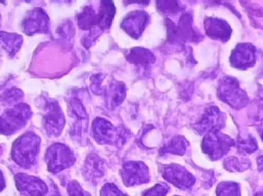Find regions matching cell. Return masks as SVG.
Listing matches in <instances>:
<instances>
[{
    "label": "cell",
    "mask_w": 263,
    "mask_h": 196,
    "mask_svg": "<svg viewBox=\"0 0 263 196\" xmlns=\"http://www.w3.org/2000/svg\"><path fill=\"white\" fill-rule=\"evenodd\" d=\"M41 140L32 132H27L20 136L12 149V157L14 161L25 169H29L35 163L40 151Z\"/></svg>",
    "instance_id": "1"
},
{
    "label": "cell",
    "mask_w": 263,
    "mask_h": 196,
    "mask_svg": "<svg viewBox=\"0 0 263 196\" xmlns=\"http://www.w3.org/2000/svg\"><path fill=\"white\" fill-rule=\"evenodd\" d=\"M32 116L31 108L25 103H18L12 109L6 110L0 117V134L12 135L24 127Z\"/></svg>",
    "instance_id": "2"
},
{
    "label": "cell",
    "mask_w": 263,
    "mask_h": 196,
    "mask_svg": "<svg viewBox=\"0 0 263 196\" xmlns=\"http://www.w3.org/2000/svg\"><path fill=\"white\" fill-rule=\"evenodd\" d=\"M218 96L235 109L243 108L249 101L247 94L239 87L237 80L230 77H225L219 81Z\"/></svg>",
    "instance_id": "3"
},
{
    "label": "cell",
    "mask_w": 263,
    "mask_h": 196,
    "mask_svg": "<svg viewBox=\"0 0 263 196\" xmlns=\"http://www.w3.org/2000/svg\"><path fill=\"white\" fill-rule=\"evenodd\" d=\"M94 139L100 144H121L124 143L128 134L123 129H117L110 122L97 117L92 123Z\"/></svg>",
    "instance_id": "4"
},
{
    "label": "cell",
    "mask_w": 263,
    "mask_h": 196,
    "mask_svg": "<svg viewBox=\"0 0 263 196\" xmlns=\"http://www.w3.org/2000/svg\"><path fill=\"white\" fill-rule=\"evenodd\" d=\"M48 170L52 173H58L70 167L76 161L75 156L68 146L55 143L47 149L46 154Z\"/></svg>",
    "instance_id": "5"
},
{
    "label": "cell",
    "mask_w": 263,
    "mask_h": 196,
    "mask_svg": "<svg viewBox=\"0 0 263 196\" xmlns=\"http://www.w3.org/2000/svg\"><path fill=\"white\" fill-rule=\"evenodd\" d=\"M234 146V141L229 136L218 132L208 133L202 141V150L213 160L225 156Z\"/></svg>",
    "instance_id": "6"
},
{
    "label": "cell",
    "mask_w": 263,
    "mask_h": 196,
    "mask_svg": "<svg viewBox=\"0 0 263 196\" xmlns=\"http://www.w3.org/2000/svg\"><path fill=\"white\" fill-rule=\"evenodd\" d=\"M168 26V41L171 43L183 44L185 41L196 42L200 40V37L192 26V18L189 14H184L181 17L178 26L170 20H167Z\"/></svg>",
    "instance_id": "7"
},
{
    "label": "cell",
    "mask_w": 263,
    "mask_h": 196,
    "mask_svg": "<svg viewBox=\"0 0 263 196\" xmlns=\"http://www.w3.org/2000/svg\"><path fill=\"white\" fill-rule=\"evenodd\" d=\"M64 114L58 103L51 99H46L43 126L49 137H57L61 134L64 128Z\"/></svg>",
    "instance_id": "8"
},
{
    "label": "cell",
    "mask_w": 263,
    "mask_h": 196,
    "mask_svg": "<svg viewBox=\"0 0 263 196\" xmlns=\"http://www.w3.org/2000/svg\"><path fill=\"white\" fill-rule=\"evenodd\" d=\"M162 175L168 183L182 190L190 189L196 182L195 177L185 168L179 165H165L162 166Z\"/></svg>",
    "instance_id": "9"
},
{
    "label": "cell",
    "mask_w": 263,
    "mask_h": 196,
    "mask_svg": "<svg viewBox=\"0 0 263 196\" xmlns=\"http://www.w3.org/2000/svg\"><path fill=\"white\" fill-rule=\"evenodd\" d=\"M120 174L126 186L144 184L150 180L148 168L142 162L130 161L125 163Z\"/></svg>",
    "instance_id": "10"
},
{
    "label": "cell",
    "mask_w": 263,
    "mask_h": 196,
    "mask_svg": "<svg viewBox=\"0 0 263 196\" xmlns=\"http://www.w3.org/2000/svg\"><path fill=\"white\" fill-rule=\"evenodd\" d=\"M23 32L27 35L35 33H46L49 29V18L41 8L31 10L23 20Z\"/></svg>",
    "instance_id": "11"
},
{
    "label": "cell",
    "mask_w": 263,
    "mask_h": 196,
    "mask_svg": "<svg viewBox=\"0 0 263 196\" xmlns=\"http://www.w3.org/2000/svg\"><path fill=\"white\" fill-rule=\"evenodd\" d=\"M226 115L216 106L208 108L201 120L194 125L195 129L199 134L218 132L225 126Z\"/></svg>",
    "instance_id": "12"
},
{
    "label": "cell",
    "mask_w": 263,
    "mask_h": 196,
    "mask_svg": "<svg viewBox=\"0 0 263 196\" xmlns=\"http://www.w3.org/2000/svg\"><path fill=\"white\" fill-rule=\"evenodd\" d=\"M17 189L30 196H45L47 194L46 183L37 177L18 173L15 177Z\"/></svg>",
    "instance_id": "13"
},
{
    "label": "cell",
    "mask_w": 263,
    "mask_h": 196,
    "mask_svg": "<svg viewBox=\"0 0 263 196\" xmlns=\"http://www.w3.org/2000/svg\"><path fill=\"white\" fill-rule=\"evenodd\" d=\"M149 21L148 13L135 11L128 14L121 23V27L133 38H139Z\"/></svg>",
    "instance_id": "14"
},
{
    "label": "cell",
    "mask_w": 263,
    "mask_h": 196,
    "mask_svg": "<svg viewBox=\"0 0 263 196\" xmlns=\"http://www.w3.org/2000/svg\"><path fill=\"white\" fill-rule=\"evenodd\" d=\"M256 62V49L250 44H239L232 52L230 63L233 67L247 69Z\"/></svg>",
    "instance_id": "15"
},
{
    "label": "cell",
    "mask_w": 263,
    "mask_h": 196,
    "mask_svg": "<svg viewBox=\"0 0 263 196\" xmlns=\"http://www.w3.org/2000/svg\"><path fill=\"white\" fill-rule=\"evenodd\" d=\"M205 29L207 35L213 39L228 41L231 36L232 29L230 25L219 18H208L205 21Z\"/></svg>",
    "instance_id": "16"
},
{
    "label": "cell",
    "mask_w": 263,
    "mask_h": 196,
    "mask_svg": "<svg viewBox=\"0 0 263 196\" xmlns=\"http://www.w3.org/2000/svg\"><path fill=\"white\" fill-rule=\"evenodd\" d=\"M85 177L90 181H97L104 175V164L98 156L92 154L88 157L83 169Z\"/></svg>",
    "instance_id": "17"
},
{
    "label": "cell",
    "mask_w": 263,
    "mask_h": 196,
    "mask_svg": "<svg viewBox=\"0 0 263 196\" xmlns=\"http://www.w3.org/2000/svg\"><path fill=\"white\" fill-rule=\"evenodd\" d=\"M23 38L15 33L0 32V46L11 57L15 56L23 45Z\"/></svg>",
    "instance_id": "18"
},
{
    "label": "cell",
    "mask_w": 263,
    "mask_h": 196,
    "mask_svg": "<svg viewBox=\"0 0 263 196\" xmlns=\"http://www.w3.org/2000/svg\"><path fill=\"white\" fill-rule=\"evenodd\" d=\"M99 21L100 18H99L98 14L95 13L91 6H86L83 8V11L77 15L78 26L83 30H89V29L92 30V28L93 29L99 28Z\"/></svg>",
    "instance_id": "19"
},
{
    "label": "cell",
    "mask_w": 263,
    "mask_h": 196,
    "mask_svg": "<svg viewBox=\"0 0 263 196\" xmlns=\"http://www.w3.org/2000/svg\"><path fill=\"white\" fill-rule=\"evenodd\" d=\"M129 62L139 66H148L156 61L154 55L148 49L143 48H134L127 55Z\"/></svg>",
    "instance_id": "20"
},
{
    "label": "cell",
    "mask_w": 263,
    "mask_h": 196,
    "mask_svg": "<svg viewBox=\"0 0 263 196\" xmlns=\"http://www.w3.org/2000/svg\"><path fill=\"white\" fill-rule=\"evenodd\" d=\"M100 4V13L98 14L100 18L98 27L102 31H104L105 29H109L112 25L116 9L114 3L110 1H102Z\"/></svg>",
    "instance_id": "21"
},
{
    "label": "cell",
    "mask_w": 263,
    "mask_h": 196,
    "mask_svg": "<svg viewBox=\"0 0 263 196\" xmlns=\"http://www.w3.org/2000/svg\"><path fill=\"white\" fill-rule=\"evenodd\" d=\"M126 86L121 82L112 83L107 92V103L111 108H115L121 104L126 98Z\"/></svg>",
    "instance_id": "22"
},
{
    "label": "cell",
    "mask_w": 263,
    "mask_h": 196,
    "mask_svg": "<svg viewBox=\"0 0 263 196\" xmlns=\"http://www.w3.org/2000/svg\"><path fill=\"white\" fill-rule=\"evenodd\" d=\"M188 142L182 136H176L173 137L160 151L161 155L166 154H177L183 155L187 150Z\"/></svg>",
    "instance_id": "23"
},
{
    "label": "cell",
    "mask_w": 263,
    "mask_h": 196,
    "mask_svg": "<svg viewBox=\"0 0 263 196\" xmlns=\"http://www.w3.org/2000/svg\"><path fill=\"white\" fill-rule=\"evenodd\" d=\"M237 146L240 152L252 154L257 149L258 144L254 137H252L250 134H247V135L245 134L238 138Z\"/></svg>",
    "instance_id": "24"
},
{
    "label": "cell",
    "mask_w": 263,
    "mask_h": 196,
    "mask_svg": "<svg viewBox=\"0 0 263 196\" xmlns=\"http://www.w3.org/2000/svg\"><path fill=\"white\" fill-rule=\"evenodd\" d=\"M23 93L20 89H9L5 92L0 96V102L6 103V105H18L20 102L23 100Z\"/></svg>",
    "instance_id": "25"
},
{
    "label": "cell",
    "mask_w": 263,
    "mask_h": 196,
    "mask_svg": "<svg viewBox=\"0 0 263 196\" xmlns=\"http://www.w3.org/2000/svg\"><path fill=\"white\" fill-rule=\"evenodd\" d=\"M217 196H240L239 186L237 183H222L216 189Z\"/></svg>",
    "instance_id": "26"
},
{
    "label": "cell",
    "mask_w": 263,
    "mask_h": 196,
    "mask_svg": "<svg viewBox=\"0 0 263 196\" xmlns=\"http://www.w3.org/2000/svg\"><path fill=\"white\" fill-rule=\"evenodd\" d=\"M170 191V187L165 183H158L153 188L145 191L142 196H165Z\"/></svg>",
    "instance_id": "27"
},
{
    "label": "cell",
    "mask_w": 263,
    "mask_h": 196,
    "mask_svg": "<svg viewBox=\"0 0 263 196\" xmlns=\"http://www.w3.org/2000/svg\"><path fill=\"white\" fill-rule=\"evenodd\" d=\"M158 8L164 13H174L179 10V5L176 1L157 2Z\"/></svg>",
    "instance_id": "28"
},
{
    "label": "cell",
    "mask_w": 263,
    "mask_h": 196,
    "mask_svg": "<svg viewBox=\"0 0 263 196\" xmlns=\"http://www.w3.org/2000/svg\"><path fill=\"white\" fill-rule=\"evenodd\" d=\"M68 192L70 196H91L86 191L82 189L80 185L77 181H72L68 184Z\"/></svg>",
    "instance_id": "29"
},
{
    "label": "cell",
    "mask_w": 263,
    "mask_h": 196,
    "mask_svg": "<svg viewBox=\"0 0 263 196\" xmlns=\"http://www.w3.org/2000/svg\"><path fill=\"white\" fill-rule=\"evenodd\" d=\"M101 196H128L122 192L114 184L108 183L105 185L100 192Z\"/></svg>",
    "instance_id": "30"
},
{
    "label": "cell",
    "mask_w": 263,
    "mask_h": 196,
    "mask_svg": "<svg viewBox=\"0 0 263 196\" xmlns=\"http://www.w3.org/2000/svg\"><path fill=\"white\" fill-rule=\"evenodd\" d=\"M103 77L102 75H97L92 77V89L94 93L100 94L102 92V89H100V83L103 81Z\"/></svg>",
    "instance_id": "31"
},
{
    "label": "cell",
    "mask_w": 263,
    "mask_h": 196,
    "mask_svg": "<svg viewBox=\"0 0 263 196\" xmlns=\"http://www.w3.org/2000/svg\"><path fill=\"white\" fill-rule=\"evenodd\" d=\"M258 111L256 114V120H263V97L257 104Z\"/></svg>",
    "instance_id": "32"
},
{
    "label": "cell",
    "mask_w": 263,
    "mask_h": 196,
    "mask_svg": "<svg viewBox=\"0 0 263 196\" xmlns=\"http://www.w3.org/2000/svg\"><path fill=\"white\" fill-rule=\"evenodd\" d=\"M6 187V182H5L4 177H3V174L2 173L1 171H0V192L3 190Z\"/></svg>",
    "instance_id": "33"
},
{
    "label": "cell",
    "mask_w": 263,
    "mask_h": 196,
    "mask_svg": "<svg viewBox=\"0 0 263 196\" xmlns=\"http://www.w3.org/2000/svg\"><path fill=\"white\" fill-rule=\"evenodd\" d=\"M257 162L258 165H259V170L263 172V157H259Z\"/></svg>",
    "instance_id": "34"
},
{
    "label": "cell",
    "mask_w": 263,
    "mask_h": 196,
    "mask_svg": "<svg viewBox=\"0 0 263 196\" xmlns=\"http://www.w3.org/2000/svg\"><path fill=\"white\" fill-rule=\"evenodd\" d=\"M260 134H261V137H262V140H263V129H262V131H261L260 132Z\"/></svg>",
    "instance_id": "35"
},
{
    "label": "cell",
    "mask_w": 263,
    "mask_h": 196,
    "mask_svg": "<svg viewBox=\"0 0 263 196\" xmlns=\"http://www.w3.org/2000/svg\"><path fill=\"white\" fill-rule=\"evenodd\" d=\"M255 196H263V195H262V194L259 193V194H257V195H255Z\"/></svg>",
    "instance_id": "36"
},
{
    "label": "cell",
    "mask_w": 263,
    "mask_h": 196,
    "mask_svg": "<svg viewBox=\"0 0 263 196\" xmlns=\"http://www.w3.org/2000/svg\"><path fill=\"white\" fill-rule=\"evenodd\" d=\"M0 24H1V18H0Z\"/></svg>",
    "instance_id": "37"
},
{
    "label": "cell",
    "mask_w": 263,
    "mask_h": 196,
    "mask_svg": "<svg viewBox=\"0 0 263 196\" xmlns=\"http://www.w3.org/2000/svg\"><path fill=\"white\" fill-rule=\"evenodd\" d=\"M176 196H178V195H176Z\"/></svg>",
    "instance_id": "38"
}]
</instances>
